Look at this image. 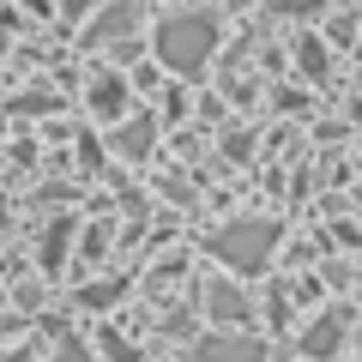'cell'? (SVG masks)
I'll return each instance as SVG.
<instances>
[{
	"label": "cell",
	"instance_id": "3957f363",
	"mask_svg": "<svg viewBox=\"0 0 362 362\" xmlns=\"http://www.w3.org/2000/svg\"><path fill=\"white\" fill-rule=\"evenodd\" d=\"M199 356H206V362H259V344H254V338H235V344H230V338H206Z\"/></svg>",
	"mask_w": 362,
	"mask_h": 362
},
{
	"label": "cell",
	"instance_id": "5b68a950",
	"mask_svg": "<svg viewBox=\"0 0 362 362\" xmlns=\"http://www.w3.org/2000/svg\"><path fill=\"white\" fill-rule=\"evenodd\" d=\"M127 30H133V0H121L115 13H103L97 25H90V37H97V42H109V37H127Z\"/></svg>",
	"mask_w": 362,
	"mask_h": 362
},
{
	"label": "cell",
	"instance_id": "8992f818",
	"mask_svg": "<svg viewBox=\"0 0 362 362\" xmlns=\"http://www.w3.org/2000/svg\"><path fill=\"white\" fill-rule=\"evenodd\" d=\"M145 139H151V121H133V127H127V133H121V139H115V151L139 157V151H145Z\"/></svg>",
	"mask_w": 362,
	"mask_h": 362
},
{
	"label": "cell",
	"instance_id": "9c48e42d",
	"mask_svg": "<svg viewBox=\"0 0 362 362\" xmlns=\"http://www.w3.org/2000/svg\"><path fill=\"white\" fill-rule=\"evenodd\" d=\"M66 362H85V356H78V350H73V344H66Z\"/></svg>",
	"mask_w": 362,
	"mask_h": 362
},
{
	"label": "cell",
	"instance_id": "7a4b0ae2",
	"mask_svg": "<svg viewBox=\"0 0 362 362\" xmlns=\"http://www.w3.org/2000/svg\"><path fill=\"white\" fill-rule=\"evenodd\" d=\"M272 242H278L272 223H230L223 235H211V254L230 259V266H242V272H259L272 259Z\"/></svg>",
	"mask_w": 362,
	"mask_h": 362
},
{
	"label": "cell",
	"instance_id": "ba28073f",
	"mask_svg": "<svg viewBox=\"0 0 362 362\" xmlns=\"http://www.w3.org/2000/svg\"><path fill=\"white\" fill-rule=\"evenodd\" d=\"M332 344H338V320H320L308 332V350H332Z\"/></svg>",
	"mask_w": 362,
	"mask_h": 362
},
{
	"label": "cell",
	"instance_id": "6da1fadb",
	"mask_svg": "<svg viewBox=\"0 0 362 362\" xmlns=\"http://www.w3.org/2000/svg\"><path fill=\"white\" fill-rule=\"evenodd\" d=\"M211 49H218V18H206V13H175L157 25V54L175 73H199L211 61Z\"/></svg>",
	"mask_w": 362,
	"mask_h": 362
},
{
	"label": "cell",
	"instance_id": "277c9868",
	"mask_svg": "<svg viewBox=\"0 0 362 362\" xmlns=\"http://www.w3.org/2000/svg\"><path fill=\"white\" fill-rule=\"evenodd\" d=\"M121 103H127V85H121V78H97V85H90V109L103 121H115Z\"/></svg>",
	"mask_w": 362,
	"mask_h": 362
},
{
	"label": "cell",
	"instance_id": "52a82bcc",
	"mask_svg": "<svg viewBox=\"0 0 362 362\" xmlns=\"http://www.w3.org/2000/svg\"><path fill=\"white\" fill-rule=\"evenodd\" d=\"M211 314H218V320H235V314H242V296H235V290H211Z\"/></svg>",
	"mask_w": 362,
	"mask_h": 362
}]
</instances>
